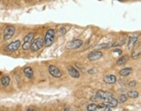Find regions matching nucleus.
<instances>
[{"mask_svg": "<svg viewBox=\"0 0 141 111\" xmlns=\"http://www.w3.org/2000/svg\"><path fill=\"white\" fill-rule=\"evenodd\" d=\"M104 111H112V109H111V108H110V107L106 106V107H105V108H104Z\"/></svg>", "mask_w": 141, "mask_h": 111, "instance_id": "nucleus-25", "label": "nucleus"}, {"mask_svg": "<svg viewBox=\"0 0 141 111\" xmlns=\"http://www.w3.org/2000/svg\"><path fill=\"white\" fill-rule=\"evenodd\" d=\"M15 33V27L12 26H8L5 27V32H4V39L5 40H9L11 39Z\"/></svg>", "mask_w": 141, "mask_h": 111, "instance_id": "nucleus-4", "label": "nucleus"}, {"mask_svg": "<svg viewBox=\"0 0 141 111\" xmlns=\"http://www.w3.org/2000/svg\"><path fill=\"white\" fill-rule=\"evenodd\" d=\"M104 81L106 84H114L117 81V78L113 74H110V75H106L104 77Z\"/></svg>", "mask_w": 141, "mask_h": 111, "instance_id": "nucleus-12", "label": "nucleus"}, {"mask_svg": "<svg viewBox=\"0 0 141 111\" xmlns=\"http://www.w3.org/2000/svg\"><path fill=\"white\" fill-rule=\"evenodd\" d=\"M127 95H128V96L130 97V98L135 99V98H138V91H135V90H131V91H129Z\"/></svg>", "mask_w": 141, "mask_h": 111, "instance_id": "nucleus-19", "label": "nucleus"}, {"mask_svg": "<svg viewBox=\"0 0 141 111\" xmlns=\"http://www.w3.org/2000/svg\"><path fill=\"white\" fill-rule=\"evenodd\" d=\"M141 44L138 43V46L134 47V49L132 50V53H131V58L133 60H137V59L139 58L140 56V52H141Z\"/></svg>", "mask_w": 141, "mask_h": 111, "instance_id": "nucleus-11", "label": "nucleus"}, {"mask_svg": "<svg viewBox=\"0 0 141 111\" xmlns=\"http://www.w3.org/2000/svg\"><path fill=\"white\" fill-rule=\"evenodd\" d=\"M131 71H132V68H123V69H121L120 71H119V74H120L121 76H123V77H125V76H128L131 73Z\"/></svg>", "mask_w": 141, "mask_h": 111, "instance_id": "nucleus-16", "label": "nucleus"}, {"mask_svg": "<svg viewBox=\"0 0 141 111\" xmlns=\"http://www.w3.org/2000/svg\"><path fill=\"white\" fill-rule=\"evenodd\" d=\"M34 37H35V34L33 32H30L28 33L25 37L24 38V43L22 45V48L24 49V51L29 49L30 47V45H31L32 41L34 39Z\"/></svg>", "mask_w": 141, "mask_h": 111, "instance_id": "nucleus-2", "label": "nucleus"}, {"mask_svg": "<svg viewBox=\"0 0 141 111\" xmlns=\"http://www.w3.org/2000/svg\"><path fill=\"white\" fill-rule=\"evenodd\" d=\"M102 56H103V53H101V52L94 51L89 53V54L87 55V58H88L89 60L94 61V60H98V59L102 58Z\"/></svg>", "mask_w": 141, "mask_h": 111, "instance_id": "nucleus-9", "label": "nucleus"}, {"mask_svg": "<svg viewBox=\"0 0 141 111\" xmlns=\"http://www.w3.org/2000/svg\"><path fill=\"white\" fill-rule=\"evenodd\" d=\"M65 32H66L65 28L64 27H59L58 29V31H57V35L61 37V36H64V34H65Z\"/></svg>", "mask_w": 141, "mask_h": 111, "instance_id": "nucleus-20", "label": "nucleus"}, {"mask_svg": "<svg viewBox=\"0 0 141 111\" xmlns=\"http://www.w3.org/2000/svg\"><path fill=\"white\" fill-rule=\"evenodd\" d=\"M64 111H70L69 109H66V108H65V109H64Z\"/></svg>", "mask_w": 141, "mask_h": 111, "instance_id": "nucleus-26", "label": "nucleus"}, {"mask_svg": "<svg viewBox=\"0 0 141 111\" xmlns=\"http://www.w3.org/2000/svg\"><path fill=\"white\" fill-rule=\"evenodd\" d=\"M44 45H45V43H44V39H41V38L33 39L31 45H30V50H31L32 52H38L44 47Z\"/></svg>", "mask_w": 141, "mask_h": 111, "instance_id": "nucleus-3", "label": "nucleus"}, {"mask_svg": "<svg viewBox=\"0 0 141 111\" xmlns=\"http://www.w3.org/2000/svg\"><path fill=\"white\" fill-rule=\"evenodd\" d=\"M67 69H68V72H69L70 75L72 76V77H73V78H79L80 74H79V71L76 69V68H74L73 66H68Z\"/></svg>", "mask_w": 141, "mask_h": 111, "instance_id": "nucleus-13", "label": "nucleus"}, {"mask_svg": "<svg viewBox=\"0 0 141 111\" xmlns=\"http://www.w3.org/2000/svg\"><path fill=\"white\" fill-rule=\"evenodd\" d=\"M48 70H49V73H50V74H51V76H53V77H55V78H60V77H62V72H61V71L58 69V68H57L56 66L51 65V66H49Z\"/></svg>", "mask_w": 141, "mask_h": 111, "instance_id": "nucleus-7", "label": "nucleus"}, {"mask_svg": "<svg viewBox=\"0 0 141 111\" xmlns=\"http://www.w3.org/2000/svg\"><path fill=\"white\" fill-rule=\"evenodd\" d=\"M137 41H138V37H134V36H131V37L129 38L128 40V45H127V47L128 49H131V47L134 45H136Z\"/></svg>", "mask_w": 141, "mask_h": 111, "instance_id": "nucleus-15", "label": "nucleus"}, {"mask_svg": "<svg viewBox=\"0 0 141 111\" xmlns=\"http://www.w3.org/2000/svg\"><path fill=\"white\" fill-rule=\"evenodd\" d=\"M127 100V96L125 95H120L119 96V98H118V102H120V103H123L125 102V101H126Z\"/></svg>", "mask_w": 141, "mask_h": 111, "instance_id": "nucleus-22", "label": "nucleus"}, {"mask_svg": "<svg viewBox=\"0 0 141 111\" xmlns=\"http://www.w3.org/2000/svg\"><path fill=\"white\" fill-rule=\"evenodd\" d=\"M128 60V56L125 55V56H122L119 60H117V66H122V65L125 64Z\"/></svg>", "mask_w": 141, "mask_h": 111, "instance_id": "nucleus-18", "label": "nucleus"}, {"mask_svg": "<svg viewBox=\"0 0 141 111\" xmlns=\"http://www.w3.org/2000/svg\"><path fill=\"white\" fill-rule=\"evenodd\" d=\"M97 108H98V105L95 104V103H91L87 106V110L88 111H97Z\"/></svg>", "mask_w": 141, "mask_h": 111, "instance_id": "nucleus-21", "label": "nucleus"}, {"mask_svg": "<svg viewBox=\"0 0 141 111\" xmlns=\"http://www.w3.org/2000/svg\"><path fill=\"white\" fill-rule=\"evenodd\" d=\"M21 46V41L20 40H15L11 43L9 44L6 47H5V51L8 53H13V52L17 51Z\"/></svg>", "mask_w": 141, "mask_h": 111, "instance_id": "nucleus-5", "label": "nucleus"}, {"mask_svg": "<svg viewBox=\"0 0 141 111\" xmlns=\"http://www.w3.org/2000/svg\"><path fill=\"white\" fill-rule=\"evenodd\" d=\"M110 96H113L112 93L110 92H105V91H98L96 94V97L98 99V100L102 101H105L106 99Z\"/></svg>", "mask_w": 141, "mask_h": 111, "instance_id": "nucleus-8", "label": "nucleus"}, {"mask_svg": "<svg viewBox=\"0 0 141 111\" xmlns=\"http://www.w3.org/2000/svg\"><path fill=\"white\" fill-rule=\"evenodd\" d=\"M109 47V44H102V45H98L94 47V49H103L106 48V47Z\"/></svg>", "mask_w": 141, "mask_h": 111, "instance_id": "nucleus-23", "label": "nucleus"}, {"mask_svg": "<svg viewBox=\"0 0 141 111\" xmlns=\"http://www.w3.org/2000/svg\"><path fill=\"white\" fill-rule=\"evenodd\" d=\"M104 104H105L106 106L110 107V108H116V107L118 106V104H119V102H118L117 99H115L113 96H110L106 99L105 101H104Z\"/></svg>", "mask_w": 141, "mask_h": 111, "instance_id": "nucleus-10", "label": "nucleus"}, {"mask_svg": "<svg viewBox=\"0 0 141 111\" xmlns=\"http://www.w3.org/2000/svg\"><path fill=\"white\" fill-rule=\"evenodd\" d=\"M83 45V42L80 39H74L70 42H68L66 45V48L69 50H73V49H78Z\"/></svg>", "mask_w": 141, "mask_h": 111, "instance_id": "nucleus-6", "label": "nucleus"}, {"mask_svg": "<svg viewBox=\"0 0 141 111\" xmlns=\"http://www.w3.org/2000/svg\"><path fill=\"white\" fill-rule=\"evenodd\" d=\"M10 82H11V79L9 76H4V77L1 78V84H2V86H4V87H7V86H9Z\"/></svg>", "mask_w": 141, "mask_h": 111, "instance_id": "nucleus-17", "label": "nucleus"}, {"mask_svg": "<svg viewBox=\"0 0 141 111\" xmlns=\"http://www.w3.org/2000/svg\"><path fill=\"white\" fill-rule=\"evenodd\" d=\"M55 38V31L53 29H49L45 33V39H44V43L46 47H51L53 44Z\"/></svg>", "mask_w": 141, "mask_h": 111, "instance_id": "nucleus-1", "label": "nucleus"}, {"mask_svg": "<svg viewBox=\"0 0 141 111\" xmlns=\"http://www.w3.org/2000/svg\"><path fill=\"white\" fill-rule=\"evenodd\" d=\"M24 74H25V76L27 78L31 79V78H33L34 71L32 69V68H30V66H26V68H24Z\"/></svg>", "mask_w": 141, "mask_h": 111, "instance_id": "nucleus-14", "label": "nucleus"}, {"mask_svg": "<svg viewBox=\"0 0 141 111\" xmlns=\"http://www.w3.org/2000/svg\"><path fill=\"white\" fill-rule=\"evenodd\" d=\"M137 86V81H130L129 82V87H134Z\"/></svg>", "mask_w": 141, "mask_h": 111, "instance_id": "nucleus-24", "label": "nucleus"}]
</instances>
